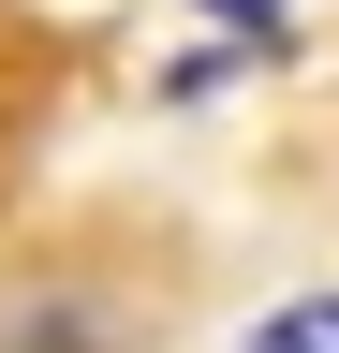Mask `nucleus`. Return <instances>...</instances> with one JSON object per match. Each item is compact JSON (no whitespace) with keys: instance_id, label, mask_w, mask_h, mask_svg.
<instances>
[{"instance_id":"f257e3e1","label":"nucleus","mask_w":339,"mask_h":353,"mask_svg":"<svg viewBox=\"0 0 339 353\" xmlns=\"http://www.w3.org/2000/svg\"><path fill=\"white\" fill-rule=\"evenodd\" d=\"M222 353H339V265H325V280H280V294H251L236 324H222Z\"/></svg>"}]
</instances>
